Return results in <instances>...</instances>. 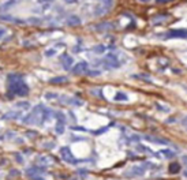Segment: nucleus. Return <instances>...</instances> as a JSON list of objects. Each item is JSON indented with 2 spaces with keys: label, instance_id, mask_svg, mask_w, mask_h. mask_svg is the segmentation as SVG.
Segmentation results:
<instances>
[{
  "label": "nucleus",
  "instance_id": "obj_1",
  "mask_svg": "<svg viewBox=\"0 0 187 180\" xmlns=\"http://www.w3.org/2000/svg\"><path fill=\"white\" fill-rule=\"evenodd\" d=\"M8 92L12 93L14 95L25 97V95L29 94L30 89L25 83V81H15V82H8Z\"/></svg>",
  "mask_w": 187,
  "mask_h": 180
},
{
  "label": "nucleus",
  "instance_id": "obj_2",
  "mask_svg": "<svg viewBox=\"0 0 187 180\" xmlns=\"http://www.w3.org/2000/svg\"><path fill=\"white\" fill-rule=\"evenodd\" d=\"M41 109H43V105H38L36 106L34 109H33L32 113H29L28 116H25L22 119V121L26 124H43V117H41Z\"/></svg>",
  "mask_w": 187,
  "mask_h": 180
},
{
  "label": "nucleus",
  "instance_id": "obj_3",
  "mask_svg": "<svg viewBox=\"0 0 187 180\" xmlns=\"http://www.w3.org/2000/svg\"><path fill=\"white\" fill-rule=\"evenodd\" d=\"M113 6V0H100V4L94 7V15L96 17H102L109 12V10Z\"/></svg>",
  "mask_w": 187,
  "mask_h": 180
},
{
  "label": "nucleus",
  "instance_id": "obj_4",
  "mask_svg": "<svg viewBox=\"0 0 187 180\" xmlns=\"http://www.w3.org/2000/svg\"><path fill=\"white\" fill-rule=\"evenodd\" d=\"M102 63H104V66H105L107 70L119 68L120 66H122L120 61H119V59H117V55H115V53H108V55H105L104 60H102Z\"/></svg>",
  "mask_w": 187,
  "mask_h": 180
},
{
  "label": "nucleus",
  "instance_id": "obj_5",
  "mask_svg": "<svg viewBox=\"0 0 187 180\" xmlns=\"http://www.w3.org/2000/svg\"><path fill=\"white\" fill-rule=\"evenodd\" d=\"M60 155H62V158H63L66 163L71 164V165H77V164L81 163V160H77L74 155H72L70 147H67V146H63V147L60 149Z\"/></svg>",
  "mask_w": 187,
  "mask_h": 180
},
{
  "label": "nucleus",
  "instance_id": "obj_6",
  "mask_svg": "<svg viewBox=\"0 0 187 180\" xmlns=\"http://www.w3.org/2000/svg\"><path fill=\"white\" fill-rule=\"evenodd\" d=\"M164 38H187V29H173L162 34Z\"/></svg>",
  "mask_w": 187,
  "mask_h": 180
},
{
  "label": "nucleus",
  "instance_id": "obj_7",
  "mask_svg": "<svg viewBox=\"0 0 187 180\" xmlns=\"http://www.w3.org/2000/svg\"><path fill=\"white\" fill-rule=\"evenodd\" d=\"M71 70H72V72H74L75 75L86 74V71L89 70V63H88V61H79V63L75 64Z\"/></svg>",
  "mask_w": 187,
  "mask_h": 180
},
{
  "label": "nucleus",
  "instance_id": "obj_8",
  "mask_svg": "<svg viewBox=\"0 0 187 180\" xmlns=\"http://www.w3.org/2000/svg\"><path fill=\"white\" fill-rule=\"evenodd\" d=\"M148 166V164H145V166H133L130 171H127L126 176H142L145 173V168Z\"/></svg>",
  "mask_w": 187,
  "mask_h": 180
},
{
  "label": "nucleus",
  "instance_id": "obj_9",
  "mask_svg": "<svg viewBox=\"0 0 187 180\" xmlns=\"http://www.w3.org/2000/svg\"><path fill=\"white\" fill-rule=\"evenodd\" d=\"M60 60L63 61V68L66 71L71 70V67H72V64H74V59L71 56H68V55H62L60 56Z\"/></svg>",
  "mask_w": 187,
  "mask_h": 180
},
{
  "label": "nucleus",
  "instance_id": "obj_10",
  "mask_svg": "<svg viewBox=\"0 0 187 180\" xmlns=\"http://www.w3.org/2000/svg\"><path fill=\"white\" fill-rule=\"evenodd\" d=\"M113 27H115V26H113V23H111V22H101V23L94 26V29L97 32H109V30H112Z\"/></svg>",
  "mask_w": 187,
  "mask_h": 180
},
{
  "label": "nucleus",
  "instance_id": "obj_11",
  "mask_svg": "<svg viewBox=\"0 0 187 180\" xmlns=\"http://www.w3.org/2000/svg\"><path fill=\"white\" fill-rule=\"evenodd\" d=\"M66 25L71 26V27L79 26V25H81V18L78 17V15H70V17L66 19Z\"/></svg>",
  "mask_w": 187,
  "mask_h": 180
},
{
  "label": "nucleus",
  "instance_id": "obj_12",
  "mask_svg": "<svg viewBox=\"0 0 187 180\" xmlns=\"http://www.w3.org/2000/svg\"><path fill=\"white\" fill-rule=\"evenodd\" d=\"M145 139H148L149 142L152 143H157V145H170V142L167 139H161V138H157V137H152V135H145Z\"/></svg>",
  "mask_w": 187,
  "mask_h": 180
},
{
  "label": "nucleus",
  "instance_id": "obj_13",
  "mask_svg": "<svg viewBox=\"0 0 187 180\" xmlns=\"http://www.w3.org/2000/svg\"><path fill=\"white\" fill-rule=\"evenodd\" d=\"M66 82H68V78L64 77V75L55 77V78H51L49 79V83H52V85H60V83H66Z\"/></svg>",
  "mask_w": 187,
  "mask_h": 180
},
{
  "label": "nucleus",
  "instance_id": "obj_14",
  "mask_svg": "<svg viewBox=\"0 0 187 180\" xmlns=\"http://www.w3.org/2000/svg\"><path fill=\"white\" fill-rule=\"evenodd\" d=\"M21 116V113L19 112H14V111H10V112L4 113L3 116H1V119H6V120H14L17 119V117Z\"/></svg>",
  "mask_w": 187,
  "mask_h": 180
},
{
  "label": "nucleus",
  "instance_id": "obj_15",
  "mask_svg": "<svg viewBox=\"0 0 187 180\" xmlns=\"http://www.w3.org/2000/svg\"><path fill=\"white\" fill-rule=\"evenodd\" d=\"M51 116H52V111H51L49 108H45V106H43V109H41V117H43V123L45 121V120H49Z\"/></svg>",
  "mask_w": 187,
  "mask_h": 180
},
{
  "label": "nucleus",
  "instance_id": "obj_16",
  "mask_svg": "<svg viewBox=\"0 0 187 180\" xmlns=\"http://www.w3.org/2000/svg\"><path fill=\"white\" fill-rule=\"evenodd\" d=\"M18 1H19V0H8V1H6L4 4L0 6V11H7L8 8H11L12 6H15Z\"/></svg>",
  "mask_w": 187,
  "mask_h": 180
},
{
  "label": "nucleus",
  "instance_id": "obj_17",
  "mask_svg": "<svg viewBox=\"0 0 187 180\" xmlns=\"http://www.w3.org/2000/svg\"><path fill=\"white\" fill-rule=\"evenodd\" d=\"M7 81H8V82L23 81V74H18V72H15V74H8V77H7Z\"/></svg>",
  "mask_w": 187,
  "mask_h": 180
},
{
  "label": "nucleus",
  "instance_id": "obj_18",
  "mask_svg": "<svg viewBox=\"0 0 187 180\" xmlns=\"http://www.w3.org/2000/svg\"><path fill=\"white\" fill-rule=\"evenodd\" d=\"M168 171H170V173H172V175L179 173L180 172V164L179 163H171L170 166H168Z\"/></svg>",
  "mask_w": 187,
  "mask_h": 180
},
{
  "label": "nucleus",
  "instance_id": "obj_19",
  "mask_svg": "<svg viewBox=\"0 0 187 180\" xmlns=\"http://www.w3.org/2000/svg\"><path fill=\"white\" fill-rule=\"evenodd\" d=\"M113 100H115V101H128V97H127V94H126V93L117 92Z\"/></svg>",
  "mask_w": 187,
  "mask_h": 180
},
{
  "label": "nucleus",
  "instance_id": "obj_20",
  "mask_svg": "<svg viewBox=\"0 0 187 180\" xmlns=\"http://www.w3.org/2000/svg\"><path fill=\"white\" fill-rule=\"evenodd\" d=\"M160 154L164 157V158H173L175 157V152H171V150H168V149H164V150H160Z\"/></svg>",
  "mask_w": 187,
  "mask_h": 180
},
{
  "label": "nucleus",
  "instance_id": "obj_21",
  "mask_svg": "<svg viewBox=\"0 0 187 180\" xmlns=\"http://www.w3.org/2000/svg\"><path fill=\"white\" fill-rule=\"evenodd\" d=\"M55 116H56L57 119V123H62V124H66V115H64L63 112H56L55 113Z\"/></svg>",
  "mask_w": 187,
  "mask_h": 180
},
{
  "label": "nucleus",
  "instance_id": "obj_22",
  "mask_svg": "<svg viewBox=\"0 0 187 180\" xmlns=\"http://www.w3.org/2000/svg\"><path fill=\"white\" fill-rule=\"evenodd\" d=\"M29 23L30 25H36V26H40V25H43V21L40 19V18H36V17H32V18H29L28 19Z\"/></svg>",
  "mask_w": 187,
  "mask_h": 180
},
{
  "label": "nucleus",
  "instance_id": "obj_23",
  "mask_svg": "<svg viewBox=\"0 0 187 180\" xmlns=\"http://www.w3.org/2000/svg\"><path fill=\"white\" fill-rule=\"evenodd\" d=\"M105 49H107V48H105L104 45H96V46H93L92 51H93L94 53H97V55H101V53L105 52Z\"/></svg>",
  "mask_w": 187,
  "mask_h": 180
},
{
  "label": "nucleus",
  "instance_id": "obj_24",
  "mask_svg": "<svg viewBox=\"0 0 187 180\" xmlns=\"http://www.w3.org/2000/svg\"><path fill=\"white\" fill-rule=\"evenodd\" d=\"M37 163H41V164H48L51 161V157H48V155H38L37 157Z\"/></svg>",
  "mask_w": 187,
  "mask_h": 180
},
{
  "label": "nucleus",
  "instance_id": "obj_25",
  "mask_svg": "<svg viewBox=\"0 0 187 180\" xmlns=\"http://www.w3.org/2000/svg\"><path fill=\"white\" fill-rule=\"evenodd\" d=\"M15 106H17V108H21V109H29V108H30V104H29L28 101H21V103L15 104Z\"/></svg>",
  "mask_w": 187,
  "mask_h": 180
},
{
  "label": "nucleus",
  "instance_id": "obj_26",
  "mask_svg": "<svg viewBox=\"0 0 187 180\" xmlns=\"http://www.w3.org/2000/svg\"><path fill=\"white\" fill-rule=\"evenodd\" d=\"M111 126H113V123H112V124H109V126H105V127L100 128V130H97V131H93V134H94V135H101V134H104V132H107V131L109 130Z\"/></svg>",
  "mask_w": 187,
  "mask_h": 180
},
{
  "label": "nucleus",
  "instance_id": "obj_27",
  "mask_svg": "<svg viewBox=\"0 0 187 180\" xmlns=\"http://www.w3.org/2000/svg\"><path fill=\"white\" fill-rule=\"evenodd\" d=\"M55 132L56 134H63L64 132V124H62V123H57L56 124V127H55Z\"/></svg>",
  "mask_w": 187,
  "mask_h": 180
},
{
  "label": "nucleus",
  "instance_id": "obj_28",
  "mask_svg": "<svg viewBox=\"0 0 187 180\" xmlns=\"http://www.w3.org/2000/svg\"><path fill=\"white\" fill-rule=\"evenodd\" d=\"M133 78L134 79H142V81H146V82H152V79L149 77H146L145 74H142V75H133Z\"/></svg>",
  "mask_w": 187,
  "mask_h": 180
},
{
  "label": "nucleus",
  "instance_id": "obj_29",
  "mask_svg": "<svg viewBox=\"0 0 187 180\" xmlns=\"http://www.w3.org/2000/svg\"><path fill=\"white\" fill-rule=\"evenodd\" d=\"M86 74H88L89 77H97V75L101 74V71L100 70H88L86 71Z\"/></svg>",
  "mask_w": 187,
  "mask_h": 180
},
{
  "label": "nucleus",
  "instance_id": "obj_30",
  "mask_svg": "<svg viewBox=\"0 0 187 180\" xmlns=\"http://www.w3.org/2000/svg\"><path fill=\"white\" fill-rule=\"evenodd\" d=\"M0 19L1 21H7V22H12V19H14V17H11V15H0Z\"/></svg>",
  "mask_w": 187,
  "mask_h": 180
},
{
  "label": "nucleus",
  "instance_id": "obj_31",
  "mask_svg": "<svg viewBox=\"0 0 187 180\" xmlns=\"http://www.w3.org/2000/svg\"><path fill=\"white\" fill-rule=\"evenodd\" d=\"M14 157H15V160H17L19 164H23V157H22L21 153H14Z\"/></svg>",
  "mask_w": 187,
  "mask_h": 180
},
{
  "label": "nucleus",
  "instance_id": "obj_32",
  "mask_svg": "<svg viewBox=\"0 0 187 180\" xmlns=\"http://www.w3.org/2000/svg\"><path fill=\"white\" fill-rule=\"evenodd\" d=\"M55 53H56V49H55V48H52V49H46L45 51V56L46 57H51V56H53Z\"/></svg>",
  "mask_w": 187,
  "mask_h": 180
},
{
  "label": "nucleus",
  "instance_id": "obj_33",
  "mask_svg": "<svg viewBox=\"0 0 187 180\" xmlns=\"http://www.w3.org/2000/svg\"><path fill=\"white\" fill-rule=\"evenodd\" d=\"M12 22H14V23H17V25H26V21H23V19H19V18H14V19H12Z\"/></svg>",
  "mask_w": 187,
  "mask_h": 180
},
{
  "label": "nucleus",
  "instance_id": "obj_34",
  "mask_svg": "<svg viewBox=\"0 0 187 180\" xmlns=\"http://www.w3.org/2000/svg\"><path fill=\"white\" fill-rule=\"evenodd\" d=\"M57 97V94L56 93H45V98H48V100H52V98H56Z\"/></svg>",
  "mask_w": 187,
  "mask_h": 180
},
{
  "label": "nucleus",
  "instance_id": "obj_35",
  "mask_svg": "<svg viewBox=\"0 0 187 180\" xmlns=\"http://www.w3.org/2000/svg\"><path fill=\"white\" fill-rule=\"evenodd\" d=\"M138 150H145V152H148V153H150V154H153V152L150 150V149H148L146 146H144V145H138Z\"/></svg>",
  "mask_w": 187,
  "mask_h": 180
},
{
  "label": "nucleus",
  "instance_id": "obj_36",
  "mask_svg": "<svg viewBox=\"0 0 187 180\" xmlns=\"http://www.w3.org/2000/svg\"><path fill=\"white\" fill-rule=\"evenodd\" d=\"M156 105H157L159 111H161V112H170V108H167V106H162L161 104H156Z\"/></svg>",
  "mask_w": 187,
  "mask_h": 180
},
{
  "label": "nucleus",
  "instance_id": "obj_37",
  "mask_svg": "<svg viewBox=\"0 0 187 180\" xmlns=\"http://www.w3.org/2000/svg\"><path fill=\"white\" fill-rule=\"evenodd\" d=\"M93 94H96V95H99V98H101V100H104V94H102V92H101V89L100 90H93Z\"/></svg>",
  "mask_w": 187,
  "mask_h": 180
},
{
  "label": "nucleus",
  "instance_id": "obj_38",
  "mask_svg": "<svg viewBox=\"0 0 187 180\" xmlns=\"http://www.w3.org/2000/svg\"><path fill=\"white\" fill-rule=\"evenodd\" d=\"M29 177H30L32 180H45L41 175H32V176H29Z\"/></svg>",
  "mask_w": 187,
  "mask_h": 180
},
{
  "label": "nucleus",
  "instance_id": "obj_39",
  "mask_svg": "<svg viewBox=\"0 0 187 180\" xmlns=\"http://www.w3.org/2000/svg\"><path fill=\"white\" fill-rule=\"evenodd\" d=\"M6 34H7V29H4V27H1V26H0V40L3 38Z\"/></svg>",
  "mask_w": 187,
  "mask_h": 180
},
{
  "label": "nucleus",
  "instance_id": "obj_40",
  "mask_svg": "<svg viewBox=\"0 0 187 180\" xmlns=\"http://www.w3.org/2000/svg\"><path fill=\"white\" fill-rule=\"evenodd\" d=\"M19 175V171L18 169H11L10 171V176H18Z\"/></svg>",
  "mask_w": 187,
  "mask_h": 180
},
{
  "label": "nucleus",
  "instance_id": "obj_41",
  "mask_svg": "<svg viewBox=\"0 0 187 180\" xmlns=\"http://www.w3.org/2000/svg\"><path fill=\"white\" fill-rule=\"evenodd\" d=\"M86 173H88V172H86V171H83V169L78 171V175H81L82 177H86Z\"/></svg>",
  "mask_w": 187,
  "mask_h": 180
},
{
  "label": "nucleus",
  "instance_id": "obj_42",
  "mask_svg": "<svg viewBox=\"0 0 187 180\" xmlns=\"http://www.w3.org/2000/svg\"><path fill=\"white\" fill-rule=\"evenodd\" d=\"M170 1H172V0H156V3H159V4H164V3H170Z\"/></svg>",
  "mask_w": 187,
  "mask_h": 180
},
{
  "label": "nucleus",
  "instance_id": "obj_43",
  "mask_svg": "<svg viewBox=\"0 0 187 180\" xmlns=\"http://www.w3.org/2000/svg\"><path fill=\"white\" fill-rule=\"evenodd\" d=\"M40 4H46V3H51V1H53V0H37Z\"/></svg>",
  "mask_w": 187,
  "mask_h": 180
},
{
  "label": "nucleus",
  "instance_id": "obj_44",
  "mask_svg": "<svg viewBox=\"0 0 187 180\" xmlns=\"http://www.w3.org/2000/svg\"><path fill=\"white\" fill-rule=\"evenodd\" d=\"M74 142H78V141H85V138H79V137H72Z\"/></svg>",
  "mask_w": 187,
  "mask_h": 180
},
{
  "label": "nucleus",
  "instance_id": "obj_45",
  "mask_svg": "<svg viewBox=\"0 0 187 180\" xmlns=\"http://www.w3.org/2000/svg\"><path fill=\"white\" fill-rule=\"evenodd\" d=\"M72 130H75V131H86V128H83V127H72Z\"/></svg>",
  "mask_w": 187,
  "mask_h": 180
},
{
  "label": "nucleus",
  "instance_id": "obj_46",
  "mask_svg": "<svg viewBox=\"0 0 187 180\" xmlns=\"http://www.w3.org/2000/svg\"><path fill=\"white\" fill-rule=\"evenodd\" d=\"M182 124H183L184 127H186V130H187V116H186V117H184V119H183V120H182Z\"/></svg>",
  "mask_w": 187,
  "mask_h": 180
},
{
  "label": "nucleus",
  "instance_id": "obj_47",
  "mask_svg": "<svg viewBox=\"0 0 187 180\" xmlns=\"http://www.w3.org/2000/svg\"><path fill=\"white\" fill-rule=\"evenodd\" d=\"M44 147L51 149V147H53V143H45V145H44Z\"/></svg>",
  "mask_w": 187,
  "mask_h": 180
},
{
  "label": "nucleus",
  "instance_id": "obj_48",
  "mask_svg": "<svg viewBox=\"0 0 187 180\" xmlns=\"http://www.w3.org/2000/svg\"><path fill=\"white\" fill-rule=\"evenodd\" d=\"M172 121H175V119H173V117H171L170 120H167V123H172Z\"/></svg>",
  "mask_w": 187,
  "mask_h": 180
},
{
  "label": "nucleus",
  "instance_id": "obj_49",
  "mask_svg": "<svg viewBox=\"0 0 187 180\" xmlns=\"http://www.w3.org/2000/svg\"><path fill=\"white\" fill-rule=\"evenodd\" d=\"M66 1H67V3H75L77 0H66Z\"/></svg>",
  "mask_w": 187,
  "mask_h": 180
},
{
  "label": "nucleus",
  "instance_id": "obj_50",
  "mask_svg": "<svg viewBox=\"0 0 187 180\" xmlns=\"http://www.w3.org/2000/svg\"><path fill=\"white\" fill-rule=\"evenodd\" d=\"M183 160L186 161V164H187V155H183Z\"/></svg>",
  "mask_w": 187,
  "mask_h": 180
},
{
  "label": "nucleus",
  "instance_id": "obj_51",
  "mask_svg": "<svg viewBox=\"0 0 187 180\" xmlns=\"http://www.w3.org/2000/svg\"><path fill=\"white\" fill-rule=\"evenodd\" d=\"M139 1H149V0H139Z\"/></svg>",
  "mask_w": 187,
  "mask_h": 180
},
{
  "label": "nucleus",
  "instance_id": "obj_52",
  "mask_svg": "<svg viewBox=\"0 0 187 180\" xmlns=\"http://www.w3.org/2000/svg\"><path fill=\"white\" fill-rule=\"evenodd\" d=\"M184 176H186V177H187V172H184Z\"/></svg>",
  "mask_w": 187,
  "mask_h": 180
}]
</instances>
